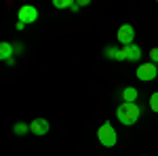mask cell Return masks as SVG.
<instances>
[{
	"label": "cell",
	"instance_id": "4",
	"mask_svg": "<svg viewBox=\"0 0 158 156\" xmlns=\"http://www.w3.org/2000/svg\"><path fill=\"white\" fill-rule=\"evenodd\" d=\"M17 17H19V21L21 23H34L38 19V9L36 6H32V4H23V6H19V11H17Z\"/></svg>",
	"mask_w": 158,
	"mask_h": 156
},
{
	"label": "cell",
	"instance_id": "13",
	"mask_svg": "<svg viewBox=\"0 0 158 156\" xmlns=\"http://www.w3.org/2000/svg\"><path fill=\"white\" fill-rule=\"evenodd\" d=\"M150 110H152V112H156V114H158V91H156V93H152V95H150Z\"/></svg>",
	"mask_w": 158,
	"mask_h": 156
},
{
	"label": "cell",
	"instance_id": "9",
	"mask_svg": "<svg viewBox=\"0 0 158 156\" xmlns=\"http://www.w3.org/2000/svg\"><path fill=\"white\" fill-rule=\"evenodd\" d=\"M122 101H129V103H135L137 101V97H139V93H137V89H133V86H127V89H122Z\"/></svg>",
	"mask_w": 158,
	"mask_h": 156
},
{
	"label": "cell",
	"instance_id": "2",
	"mask_svg": "<svg viewBox=\"0 0 158 156\" xmlns=\"http://www.w3.org/2000/svg\"><path fill=\"white\" fill-rule=\"evenodd\" d=\"M97 139H99V144L106 145V148H114V145H116V141H118V135H116V131H114L112 122H103V124L99 127Z\"/></svg>",
	"mask_w": 158,
	"mask_h": 156
},
{
	"label": "cell",
	"instance_id": "14",
	"mask_svg": "<svg viewBox=\"0 0 158 156\" xmlns=\"http://www.w3.org/2000/svg\"><path fill=\"white\" fill-rule=\"evenodd\" d=\"M150 61H152V63H156V65H158V47L150 48Z\"/></svg>",
	"mask_w": 158,
	"mask_h": 156
},
{
	"label": "cell",
	"instance_id": "6",
	"mask_svg": "<svg viewBox=\"0 0 158 156\" xmlns=\"http://www.w3.org/2000/svg\"><path fill=\"white\" fill-rule=\"evenodd\" d=\"M49 129H51V124L47 118H34L30 122V131L34 133V135H47Z\"/></svg>",
	"mask_w": 158,
	"mask_h": 156
},
{
	"label": "cell",
	"instance_id": "7",
	"mask_svg": "<svg viewBox=\"0 0 158 156\" xmlns=\"http://www.w3.org/2000/svg\"><path fill=\"white\" fill-rule=\"evenodd\" d=\"M124 48V55H127V61H139L141 59V48L137 44H131V47H122Z\"/></svg>",
	"mask_w": 158,
	"mask_h": 156
},
{
	"label": "cell",
	"instance_id": "8",
	"mask_svg": "<svg viewBox=\"0 0 158 156\" xmlns=\"http://www.w3.org/2000/svg\"><path fill=\"white\" fill-rule=\"evenodd\" d=\"M106 57L116 61H127V55H124V48H116V47H108L106 48Z\"/></svg>",
	"mask_w": 158,
	"mask_h": 156
},
{
	"label": "cell",
	"instance_id": "12",
	"mask_svg": "<svg viewBox=\"0 0 158 156\" xmlns=\"http://www.w3.org/2000/svg\"><path fill=\"white\" fill-rule=\"evenodd\" d=\"M72 0H53V6L55 9H72Z\"/></svg>",
	"mask_w": 158,
	"mask_h": 156
},
{
	"label": "cell",
	"instance_id": "5",
	"mask_svg": "<svg viewBox=\"0 0 158 156\" xmlns=\"http://www.w3.org/2000/svg\"><path fill=\"white\" fill-rule=\"evenodd\" d=\"M116 38H118V42L124 44V47H131L133 44V38H135V30L131 23H124L118 27V32H116Z\"/></svg>",
	"mask_w": 158,
	"mask_h": 156
},
{
	"label": "cell",
	"instance_id": "1",
	"mask_svg": "<svg viewBox=\"0 0 158 156\" xmlns=\"http://www.w3.org/2000/svg\"><path fill=\"white\" fill-rule=\"evenodd\" d=\"M116 118L120 120L122 124L131 127V124H135L137 120L141 118V108H139L137 103H129V101H122L120 106L116 108Z\"/></svg>",
	"mask_w": 158,
	"mask_h": 156
},
{
	"label": "cell",
	"instance_id": "11",
	"mask_svg": "<svg viewBox=\"0 0 158 156\" xmlns=\"http://www.w3.org/2000/svg\"><path fill=\"white\" fill-rule=\"evenodd\" d=\"M27 131H30V124H25L23 120H17V122L13 124V133H15V135H25Z\"/></svg>",
	"mask_w": 158,
	"mask_h": 156
},
{
	"label": "cell",
	"instance_id": "10",
	"mask_svg": "<svg viewBox=\"0 0 158 156\" xmlns=\"http://www.w3.org/2000/svg\"><path fill=\"white\" fill-rule=\"evenodd\" d=\"M13 51H15V47H13L11 42H2V44H0V59L2 61L13 59Z\"/></svg>",
	"mask_w": 158,
	"mask_h": 156
},
{
	"label": "cell",
	"instance_id": "3",
	"mask_svg": "<svg viewBox=\"0 0 158 156\" xmlns=\"http://www.w3.org/2000/svg\"><path fill=\"white\" fill-rule=\"evenodd\" d=\"M156 76H158V65H156V63H152V61L141 63V65L137 68V78H139V80H143V82L154 80Z\"/></svg>",
	"mask_w": 158,
	"mask_h": 156
}]
</instances>
